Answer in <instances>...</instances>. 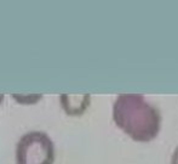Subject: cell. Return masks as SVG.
Listing matches in <instances>:
<instances>
[{
    "instance_id": "3957f363",
    "label": "cell",
    "mask_w": 178,
    "mask_h": 164,
    "mask_svg": "<svg viewBox=\"0 0 178 164\" xmlns=\"http://www.w3.org/2000/svg\"><path fill=\"white\" fill-rule=\"evenodd\" d=\"M62 108L68 115H81L87 109L91 102V96L86 95H61Z\"/></svg>"
},
{
    "instance_id": "7a4b0ae2",
    "label": "cell",
    "mask_w": 178,
    "mask_h": 164,
    "mask_svg": "<svg viewBox=\"0 0 178 164\" xmlns=\"http://www.w3.org/2000/svg\"><path fill=\"white\" fill-rule=\"evenodd\" d=\"M16 164H53L55 144L44 131H28L16 146Z\"/></svg>"
},
{
    "instance_id": "6da1fadb",
    "label": "cell",
    "mask_w": 178,
    "mask_h": 164,
    "mask_svg": "<svg viewBox=\"0 0 178 164\" xmlns=\"http://www.w3.org/2000/svg\"><path fill=\"white\" fill-rule=\"evenodd\" d=\"M113 119L132 140L149 142L161 128V113L142 94H120L113 103Z\"/></svg>"
},
{
    "instance_id": "277c9868",
    "label": "cell",
    "mask_w": 178,
    "mask_h": 164,
    "mask_svg": "<svg viewBox=\"0 0 178 164\" xmlns=\"http://www.w3.org/2000/svg\"><path fill=\"white\" fill-rule=\"evenodd\" d=\"M170 164H178V146L175 148L173 153L171 156V163Z\"/></svg>"
}]
</instances>
